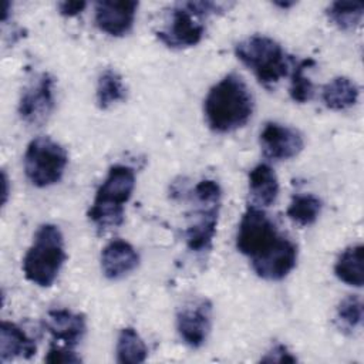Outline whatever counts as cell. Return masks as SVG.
I'll use <instances>...</instances> for the list:
<instances>
[{
    "label": "cell",
    "instance_id": "5bb4252c",
    "mask_svg": "<svg viewBox=\"0 0 364 364\" xmlns=\"http://www.w3.org/2000/svg\"><path fill=\"white\" fill-rule=\"evenodd\" d=\"M139 264V255L135 247L122 239L107 243L101 252V270L109 280H119L131 274Z\"/></svg>",
    "mask_w": 364,
    "mask_h": 364
},
{
    "label": "cell",
    "instance_id": "f1b7e54d",
    "mask_svg": "<svg viewBox=\"0 0 364 364\" xmlns=\"http://www.w3.org/2000/svg\"><path fill=\"white\" fill-rule=\"evenodd\" d=\"M296 3L294 1H274V6H277V7H280V9H289V7H291V6H294Z\"/></svg>",
    "mask_w": 364,
    "mask_h": 364
},
{
    "label": "cell",
    "instance_id": "44dd1931",
    "mask_svg": "<svg viewBox=\"0 0 364 364\" xmlns=\"http://www.w3.org/2000/svg\"><path fill=\"white\" fill-rule=\"evenodd\" d=\"M328 20L341 30L355 28L363 18L364 6L361 1H333L326 9Z\"/></svg>",
    "mask_w": 364,
    "mask_h": 364
},
{
    "label": "cell",
    "instance_id": "7c38bea8",
    "mask_svg": "<svg viewBox=\"0 0 364 364\" xmlns=\"http://www.w3.org/2000/svg\"><path fill=\"white\" fill-rule=\"evenodd\" d=\"M138 1L134 0H102L95 3L94 20L97 27L108 36L122 37L132 30Z\"/></svg>",
    "mask_w": 364,
    "mask_h": 364
},
{
    "label": "cell",
    "instance_id": "9a60e30c",
    "mask_svg": "<svg viewBox=\"0 0 364 364\" xmlns=\"http://www.w3.org/2000/svg\"><path fill=\"white\" fill-rule=\"evenodd\" d=\"M37 351L36 343L17 324L1 321L0 324V361L31 358Z\"/></svg>",
    "mask_w": 364,
    "mask_h": 364
},
{
    "label": "cell",
    "instance_id": "83f0119b",
    "mask_svg": "<svg viewBox=\"0 0 364 364\" xmlns=\"http://www.w3.org/2000/svg\"><path fill=\"white\" fill-rule=\"evenodd\" d=\"M1 182H3V200H1V203L4 205L7 202V196H9V189H7L9 179H7V175H6L4 171L1 172Z\"/></svg>",
    "mask_w": 364,
    "mask_h": 364
},
{
    "label": "cell",
    "instance_id": "52a82bcc",
    "mask_svg": "<svg viewBox=\"0 0 364 364\" xmlns=\"http://www.w3.org/2000/svg\"><path fill=\"white\" fill-rule=\"evenodd\" d=\"M23 164L30 183L37 188H47L63 178L68 154L50 136H36L26 148Z\"/></svg>",
    "mask_w": 364,
    "mask_h": 364
},
{
    "label": "cell",
    "instance_id": "9c48e42d",
    "mask_svg": "<svg viewBox=\"0 0 364 364\" xmlns=\"http://www.w3.org/2000/svg\"><path fill=\"white\" fill-rule=\"evenodd\" d=\"M54 104V78L48 73H41L23 90L18 115L28 125H41L51 115Z\"/></svg>",
    "mask_w": 364,
    "mask_h": 364
},
{
    "label": "cell",
    "instance_id": "d6986e66",
    "mask_svg": "<svg viewBox=\"0 0 364 364\" xmlns=\"http://www.w3.org/2000/svg\"><path fill=\"white\" fill-rule=\"evenodd\" d=\"M115 353L118 363L138 364L146 360L148 348L135 328L125 327L119 331Z\"/></svg>",
    "mask_w": 364,
    "mask_h": 364
},
{
    "label": "cell",
    "instance_id": "277c9868",
    "mask_svg": "<svg viewBox=\"0 0 364 364\" xmlns=\"http://www.w3.org/2000/svg\"><path fill=\"white\" fill-rule=\"evenodd\" d=\"M67 259L64 236L57 225H41L23 257L26 279L40 287H50L58 277Z\"/></svg>",
    "mask_w": 364,
    "mask_h": 364
},
{
    "label": "cell",
    "instance_id": "d4e9b609",
    "mask_svg": "<svg viewBox=\"0 0 364 364\" xmlns=\"http://www.w3.org/2000/svg\"><path fill=\"white\" fill-rule=\"evenodd\" d=\"M46 363L50 364H78L81 363V357L77 355L71 347H61V346H55L51 344L46 357H44Z\"/></svg>",
    "mask_w": 364,
    "mask_h": 364
},
{
    "label": "cell",
    "instance_id": "2e32d148",
    "mask_svg": "<svg viewBox=\"0 0 364 364\" xmlns=\"http://www.w3.org/2000/svg\"><path fill=\"white\" fill-rule=\"evenodd\" d=\"M249 195L255 206H270L279 195V181L272 166L259 164L249 172Z\"/></svg>",
    "mask_w": 364,
    "mask_h": 364
},
{
    "label": "cell",
    "instance_id": "3957f363",
    "mask_svg": "<svg viewBox=\"0 0 364 364\" xmlns=\"http://www.w3.org/2000/svg\"><path fill=\"white\" fill-rule=\"evenodd\" d=\"M134 188L135 172L131 166L114 165L109 168L87 212L88 219L100 232L122 225L125 203L132 196Z\"/></svg>",
    "mask_w": 364,
    "mask_h": 364
},
{
    "label": "cell",
    "instance_id": "7402d4cb",
    "mask_svg": "<svg viewBox=\"0 0 364 364\" xmlns=\"http://www.w3.org/2000/svg\"><path fill=\"white\" fill-rule=\"evenodd\" d=\"M321 206V200L311 193L294 195L287 208V216L299 226H309L317 220Z\"/></svg>",
    "mask_w": 364,
    "mask_h": 364
},
{
    "label": "cell",
    "instance_id": "cb8c5ba5",
    "mask_svg": "<svg viewBox=\"0 0 364 364\" xmlns=\"http://www.w3.org/2000/svg\"><path fill=\"white\" fill-rule=\"evenodd\" d=\"M337 320L347 330H355L363 321V303L358 296L343 299L337 307Z\"/></svg>",
    "mask_w": 364,
    "mask_h": 364
},
{
    "label": "cell",
    "instance_id": "ba28073f",
    "mask_svg": "<svg viewBox=\"0 0 364 364\" xmlns=\"http://www.w3.org/2000/svg\"><path fill=\"white\" fill-rule=\"evenodd\" d=\"M202 18L203 17L196 13L188 1L178 3L171 10L169 24L156 31V37L171 48L196 46L205 34Z\"/></svg>",
    "mask_w": 364,
    "mask_h": 364
},
{
    "label": "cell",
    "instance_id": "ac0fdd59",
    "mask_svg": "<svg viewBox=\"0 0 364 364\" xmlns=\"http://www.w3.org/2000/svg\"><path fill=\"white\" fill-rule=\"evenodd\" d=\"M334 274L338 280L348 286L361 287L364 283L363 269V245L346 247L336 260Z\"/></svg>",
    "mask_w": 364,
    "mask_h": 364
},
{
    "label": "cell",
    "instance_id": "5b68a950",
    "mask_svg": "<svg viewBox=\"0 0 364 364\" xmlns=\"http://www.w3.org/2000/svg\"><path fill=\"white\" fill-rule=\"evenodd\" d=\"M235 54L266 88L274 87L287 74L291 63L283 47L263 34H253L239 41L235 46Z\"/></svg>",
    "mask_w": 364,
    "mask_h": 364
},
{
    "label": "cell",
    "instance_id": "4316f807",
    "mask_svg": "<svg viewBox=\"0 0 364 364\" xmlns=\"http://www.w3.org/2000/svg\"><path fill=\"white\" fill-rule=\"evenodd\" d=\"M57 7L60 14L65 17H74L87 7V3L85 1H60Z\"/></svg>",
    "mask_w": 364,
    "mask_h": 364
},
{
    "label": "cell",
    "instance_id": "6da1fadb",
    "mask_svg": "<svg viewBox=\"0 0 364 364\" xmlns=\"http://www.w3.org/2000/svg\"><path fill=\"white\" fill-rule=\"evenodd\" d=\"M236 247L264 280L284 279L297 263V245L283 236L270 216L255 205L247 206L240 218Z\"/></svg>",
    "mask_w": 364,
    "mask_h": 364
},
{
    "label": "cell",
    "instance_id": "8992f818",
    "mask_svg": "<svg viewBox=\"0 0 364 364\" xmlns=\"http://www.w3.org/2000/svg\"><path fill=\"white\" fill-rule=\"evenodd\" d=\"M196 209L185 232V240L192 252H205L216 235L222 189L213 179H203L192 191Z\"/></svg>",
    "mask_w": 364,
    "mask_h": 364
},
{
    "label": "cell",
    "instance_id": "603a6c76",
    "mask_svg": "<svg viewBox=\"0 0 364 364\" xmlns=\"http://www.w3.org/2000/svg\"><path fill=\"white\" fill-rule=\"evenodd\" d=\"M314 64H316V61L313 58H306L293 65L289 94L294 102L304 104L311 100V97L314 94V88H313L310 78L306 75V70L313 67Z\"/></svg>",
    "mask_w": 364,
    "mask_h": 364
},
{
    "label": "cell",
    "instance_id": "8fae6325",
    "mask_svg": "<svg viewBox=\"0 0 364 364\" xmlns=\"http://www.w3.org/2000/svg\"><path fill=\"white\" fill-rule=\"evenodd\" d=\"M263 154L274 161H286L297 156L303 146V135L291 127L279 122H266L259 135Z\"/></svg>",
    "mask_w": 364,
    "mask_h": 364
},
{
    "label": "cell",
    "instance_id": "4fadbf2b",
    "mask_svg": "<svg viewBox=\"0 0 364 364\" xmlns=\"http://www.w3.org/2000/svg\"><path fill=\"white\" fill-rule=\"evenodd\" d=\"M43 327L54 338L63 341L67 347H75L87 330L85 317L67 309L48 310L43 318Z\"/></svg>",
    "mask_w": 364,
    "mask_h": 364
},
{
    "label": "cell",
    "instance_id": "30bf717a",
    "mask_svg": "<svg viewBox=\"0 0 364 364\" xmlns=\"http://www.w3.org/2000/svg\"><path fill=\"white\" fill-rule=\"evenodd\" d=\"M212 324V304L208 299L186 303L176 314V330L181 340L191 348L205 344Z\"/></svg>",
    "mask_w": 364,
    "mask_h": 364
},
{
    "label": "cell",
    "instance_id": "484cf974",
    "mask_svg": "<svg viewBox=\"0 0 364 364\" xmlns=\"http://www.w3.org/2000/svg\"><path fill=\"white\" fill-rule=\"evenodd\" d=\"M262 363H296L297 358L283 344L273 346L262 358Z\"/></svg>",
    "mask_w": 364,
    "mask_h": 364
},
{
    "label": "cell",
    "instance_id": "ffe728a7",
    "mask_svg": "<svg viewBox=\"0 0 364 364\" xmlns=\"http://www.w3.org/2000/svg\"><path fill=\"white\" fill-rule=\"evenodd\" d=\"M97 104L101 109H107L125 98V85L122 77L112 68L104 70L97 81Z\"/></svg>",
    "mask_w": 364,
    "mask_h": 364
},
{
    "label": "cell",
    "instance_id": "e0dca14e",
    "mask_svg": "<svg viewBox=\"0 0 364 364\" xmlns=\"http://www.w3.org/2000/svg\"><path fill=\"white\" fill-rule=\"evenodd\" d=\"M360 88L348 77L340 75L328 81L321 91V100L324 105L334 111L348 109L358 101Z\"/></svg>",
    "mask_w": 364,
    "mask_h": 364
},
{
    "label": "cell",
    "instance_id": "7a4b0ae2",
    "mask_svg": "<svg viewBox=\"0 0 364 364\" xmlns=\"http://www.w3.org/2000/svg\"><path fill=\"white\" fill-rule=\"evenodd\" d=\"M203 112L209 128L218 134L233 132L253 114V97L240 75L230 73L206 94Z\"/></svg>",
    "mask_w": 364,
    "mask_h": 364
}]
</instances>
